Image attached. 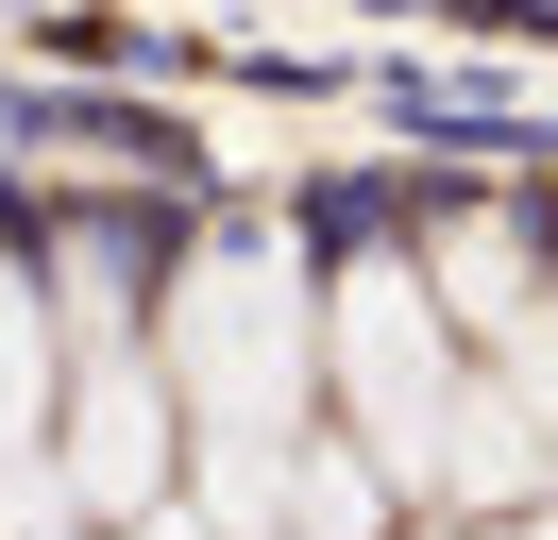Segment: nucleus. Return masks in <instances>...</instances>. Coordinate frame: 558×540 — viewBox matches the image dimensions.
Listing matches in <instances>:
<instances>
[{"mask_svg": "<svg viewBox=\"0 0 558 540\" xmlns=\"http://www.w3.org/2000/svg\"><path fill=\"white\" fill-rule=\"evenodd\" d=\"M542 472H558L542 405H524V389H457V439H440V490L457 506H508V490H542Z\"/></svg>", "mask_w": 558, "mask_h": 540, "instance_id": "20e7f679", "label": "nucleus"}, {"mask_svg": "<svg viewBox=\"0 0 558 540\" xmlns=\"http://www.w3.org/2000/svg\"><path fill=\"white\" fill-rule=\"evenodd\" d=\"M305 389H322L305 270H288L271 236H220V254L170 287V405H186V439H204V506H220L238 540H271V524H288Z\"/></svg>", "mask_w": 558, "mask_h": 540, "instance_id": "f257e3e1", "label": "nucleus"}, {"mask_svg": "<svg viewBox=\"0 0 558 540\" xmlns=\"http://www.w3.org/2000/svg\"><path fill=\"white\" fill-rule=\"evenodd\" d=\"M339 389H355V456L389 490H440L457 355H440V287L423 270H339Z\"/></svg>", "mask_w": 558, "mask_h": 540, "instance_id": "f03ea898", "label": "nucleus"}, {"mask_svg": "<svg viewBox=\"0 0 558 540\" xmlns=\"http://www.w3.org/2000/svg\"><path fill=\"white\" fill-rule=\"evenodd\" d=\"M51 472H69L85 524H153V490L186 472V405H170V355H153L136 321L85 338L69 405H51Z\"/></svg>", "mask_w": 558, "mask_h": 540, "instance_id": "7ed1b4c3", "label": "nucleus"}, {"mask_svg": "<svg viewBox=\"0 0 558 540\" xmlns=\"http://www.w3.org/2000/svg\"><path fill=\"white\" fill-rule=\"evenodd\" d=\"M423 287H440L457 321H490V338H542V270H524V220H440Z\"/></svg>", "mask_w": 558, "mask_h": 540, "instance_id": "39448f33", "label": "nucleus"}, {"mask_svg": "<svg viewBox=\"0 0 558 540\" xmlns=\"http://www.w3.org/2000/svg\"><path fill=\"white\" fill-rule=\"evenodd\" d=\"M373 506H389V472L355 456V439H339V456H322V439L288 456V524H305V540H373ZM288 524H271V540H288Z\"/></svg>", "mask_w": 558, "mask_h": 540, "instance_id": "423d86ee", "label": "nucleus"}]
</instances>
